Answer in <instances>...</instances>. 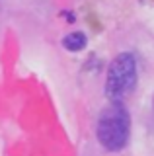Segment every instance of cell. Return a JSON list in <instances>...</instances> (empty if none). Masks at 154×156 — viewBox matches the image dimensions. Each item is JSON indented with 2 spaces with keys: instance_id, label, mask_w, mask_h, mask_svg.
<instances>
[{
  "instance_id": "1",
  "label": "cell",
  "mask_w": 154,
  "mask_h": 156,
  "mask_svg": "<svg viewBox=\"0 0 154 156\" xmlns=\"http://www.w3.org/2000/svg\"><path fill=\"white\" fill-rule=\"evenodd\" d=\"M96 135L100 144L109 152H119L127 146L131 135V117L123 104L111 101L107 107H103L98 117Z\"/></svg>"
},
{
  "instance_id": "2",
  "label": "cell",
  "mask_w": 154,
  "mask_h": 156,
  "mask_svg": "<svg viewBox=\"0 0 154 156\" xmlns=\"http://www.w3.org/2000/svg\"><path fill=\"white\" fill-rule=\"evenodd\" d=\"M137 86V61L131 53H119L111 61L105 76V96L113 104H123Z\"/></svg>"
},
{
  "instance_id": "3",
  "label": "cell",
  "mask_w": 154,
  "mask_h": 156,
  "mask_svg": "<svg viewBox=\"0 0 154 156\" xmlns=\"http://www.w3.org/2000/svg\"><path fill=\"white\" fill-rule=\"evenodd\" d=\"M86 41H88V39H86V35L82 31H72L62 39V47H65L66 51L76 53V51H82L86 47Z\"/></svg>"
}]
</instances>
